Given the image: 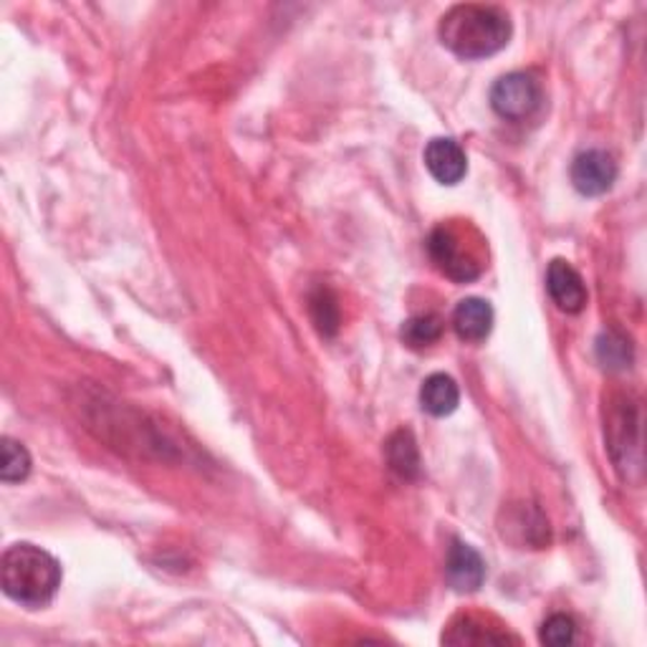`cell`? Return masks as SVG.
Segmentation results:
<instances>
[{"label":"cell","mask_w":647,"mask_h":647,"mask_svg":"<svg viewBox=\"0 0 647 647\" xmlns=\"http://www.w3.org/2000/svg\"><path fill=\"white\" fill-rule=\"evenodd\" d=\"M445 49L466 61L489 59L506 49L511 38V21L496 5H456L441 18L437 26Z\"/></svg>","instance_id":"obj_1"},{"label":"cell","mask_w":647,"mask_h":647,"mask_svg":"<svg viewBox=\"0 0 647 647\" xmlns=\"http://www.w3.org/2000/svg\"><path fill=\"white\" fill-rule=\"evenodd\" d=\"M0 582L13 602L23 607H46L61 587V564L41 546L21 542L8 546L0 561Z\"/></svg>","instance_id":"obj_2"},{"label":"cell","mask_w":647,"mask_h":647,"mask_svg":"<svg viewBox=\"0 0 647 647\" xmlns=\"http://www.w3.org/2000/svg\"><path fill=\"white\" fill-rule=\"evenodd\" d=\"M428 253L451 281H475L485 268V241L468 223H441L428 238Z\"/></svg>","instance_id":"obj_3"},{"label":"cell","mask_w":647,"mask_h":647,"mask_svg":"<svg viewBox=\"0 0 647 647\" xmlns=\"http://www.w3.org/2000/svg\"><path fill=\"white\" fill-rule=\"evenodd\" d=\"M605 441L622 479L630 481V468H635L637 475L643 473L640 415L630 397L618 395L610 399V410L605 415Z\"/></svg>","instance_id":"obj_4"},{"label":"cell","mask_w":647,"mask_h":647,"mask_svg":"<svg viewBox=\"0 0 647 647\" xmlns=\"http://www.w3.org/2000/svg\"><path fill=\"white\" fill-rule=\"evenodd\" d=\"M538 104H542V87L531 74H506L491 89V106L500 119H529L538 110Z\"/></svg>","instance_id":"obj_5"},{"label":"cell","mask_w":647,"mask_h":647,"mask_svg":"<svg viewBox=\"0 0 647 647\" xmlns=\"http://www.w3.org/2000/svg\"><path fill=\"white\" fill-rule=\"evenodd\" d=\"M618 180V162L605 150L580 152L572 162L574 188L587 198L605 195Z\"/></svg>","instance_id":"obj_6"},{"label":"cell","mask_w":647,"mask_h":647,"mask_svg":"<svg viewBox=\"0 0 647 647\" xmlns=\"http://www.w3.org/2000/svg\"><path fill=\"white\" fill-rule=\"evenodd\" d=\"M546 291H549L551 302L567 314H580L587 304V287H584L582 276L576 268L567 261H551L549 271H546Z\"/></svg>","instance_id":"obj_7"},{"label":"cell","mask_w":647,"mask_h":647,"mask_svg":"<svg viewBox=\"0 0 647 647\" xmlns=\"http://www.w3.org/2000/svg\"><path fill=\"white\" fill-rule=\"evenodd\" d=\"M426 167L441 185H458L468 173V157L456 140L437 137L426 148Z\"/></svg>","instance_id":"obj_8"},{"label":"cell","mask_w":647,"mask_h":647,"mask_svg":"<svg viewBox=\"0 0 647 647\" xmlns=\"http://www.w3.org/2000/svg\"><path fill=\"white\" fill-rule=\"evenodd\" d=\"M445 574H448L453 589L475 592L485 580V561L471 544L453 542L448 561H445Z\"/></svg>","instance_id":"obj_9"},{"label":"cell","mask_w":647,"mask_h":647,"mask_svg":"<svg viewBox=\"0 0 647 647\" xmlns=\"http://www.w3.org/2000/svg\"><path fill=\"white\" fill-rule=\"evenodd\" d=\"M453 329L464 342H483L493 329V309L483 299H464L453 312Z\"/></svg>","instance_id":"obj_10"},{"label":"cell","mask_w":647,"mask_h":647,"mask_svg":"<svg viewBox=\"0 0 647 647\" xmlns=\"http://www.w3.org/2000/svg\"><path fill=\"white\" fill-rule=\"evenodd\" d=\"M443 643L448 645H506L516 643L506 630L485 625L483 620L473 618V614H464L448 627V633L443 635Z\"/></svg>","instance_id":"obj_11"},{"label":"cell","mask_w":647,"mask_h":647,"mask_svg":"<svg viewBox=\"0 0 647 647\" xmlns=\"http://www.w3.org/2000/svg\"><path fill=\"white\" fill-rule=\"evenodd\" d=\"M420 405L422 410L433 415V418H445V415L456 413L460 405V390L451 375H430L420 388Z\"/></svg>","instance_id":"obj_12"},{"label":"cell","mask_w":647,"mask_h":647,"mask_svg":"<svg viewBox=\"0 0 647 647\" xmlns=\"http://www.w3.org/2000/svg\"><path fill=\"white\" fill-rule=\"evenodd\" d=\"M511 531H519L516 544H529L534 549H542V546L549 544V521L544 519V513L538 508L519 506L516 511H511V516L506 519L504 534H511Z\"/></svg>","instance_id":"obj_13"},{"label":"cell","mask_w":647,"mask_h":647,"mask_svg":"<svg viewBox=\"0 0 647 647\" xmlns=\"http://www.w3.org/2000/svg\"><path fill=\"white\" fill-rule=\"evenodd\" d=\"M388 464L399 479H418L420 475V451L410 430H397L388 441Z\"/></svg>","instance_id":"obj_14"},{"label":"cell","mask_w":647,"mask_h":647,"mask_svg":"<svg viewBox=\"0 0 647 647\" xmlns=\"http://www.w3.org/2000/svg\"><path fill=\"white\" fill-rule=\"evenodd\" d=\"M399 337L413 350H426L443 337V319L435 314H418V317H410L403 324Z\"/></svg>","instance_id":"obj_15"},{"label":"cell","mask_w":647,"mask_h":647,"mask_svg":"<svg viewBox=\"0 0 647 647\" xmlns=\"http://www.w3.org/2000/svg\"><path fill=\"white\" fill-rule=\"evenodd\" d=\"M30 453L23 448L13 437H3V448H0V479L3 483H21L30 473Z\"/></svg>","instance_id":"obj_16"},{"label":"cell","mask_w":647,"mask_h":647,"mask_svg":"<svg viewBox=\"0 0 647 647\" xmlns=\"http://www.w3.org/2000/svg\"><path fill=\"white\" fill-rule=\"evenodd\" d=\"M597 359L610 372H620V369H627L630 361H633V346H630L620 331H605L597 339Z\"/></svg>","instance_id":"obj_17"},{"label":"cell","mask_w":647,"mask_h":647,"mask_svg":"<svg viewBox=\"0 0 647 647\" xmlns=\"http://www.w3.org/2000/svg\"><path fill=\"white\" fill-rule=\"evenodd\" d=\"M309 312H312L314 324H317V329L321 331L324 337L337 334V329H339V304H337V296L331 294L329 289L314 291L312 299H309Z\"/></svg>","instance_id":"obj_18"},{"label":"cell","mask_w":647,"mask_h":647,"mask_svg":"<svg viewBox=\"0 0 647 647\" xmlns=\"http://www.w3.org/2000/svg\"><path fill=\"white\" fill-rule=\"evenodd\" d=\"M576 637V625L574 620L569 618V614H551V618H546V622L538 630V640L544 645H554V647H561V645H572Z\"/></svg>","instance_id":"obj_19"}]
</instances>
